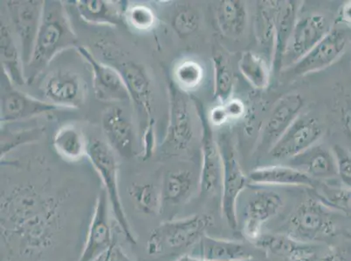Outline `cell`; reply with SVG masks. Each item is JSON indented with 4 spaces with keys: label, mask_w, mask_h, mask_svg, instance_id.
Instances as JSON below:
<instances>
[{
    "label": "cell",
    "mask_w": 351,
    "mask_h": 261,
    "mask_svg": "<svg viewBox=\"0 0 351 261\" xmlns=\"http://www.w3.org/2000/svg\"><path fill=\"white\" fill-rule=\"evenodd\" d=\"M1 261H46L62 232L60 202L34 184L1 195Z\"/></svg>",
    "instance_id": "cell-1"
},
{
    "label": "cell",
    "mask_w": 351,
    "mask_h": 261,
    "mask_svg": "<svg viewBox=\"0 0 351 261\" xmlns=\"http://www.w3.org/2000/svg\"><path fill=\"white\" fill-rule=\"evenodd\" d=\"M77 36L60 1H45L33 55L25 66L27 83H32L64 50L77 46Z\"/></svg>",
    "instance_id": "cell-2"
},
{
    "label": "cell",
    "mask_w": 351,
    "mask_h": 261,
    "mask_svg": "<svg viewBox=\"0 0 351 261\" xmlns=\"http://www.w3.org/2000/svg\"><path fill=\"white\" fill-rule=\"evenodd\" d=\"M213 223V216L206 213L162 222L149 234L147 253L156 257L191 249L206 234Z\"/></svg>",
    "instance_id": "cell-3"
},
{
    "label": "cell",
    "mask_w": 351,
    "mask_h": 261,
    "mask_svg": "<svg viewBox=\"0 0 351 261\" xmlns=\"http://www.w3.org/2000/svg\"><path fill=\"white\" fill-rule=\"evenodd\" d=\"M282 206L279 193L249 184L239 195L236 206L238 228H241L242 235L254 244L263 234L265 223L278 215Z\"/></svg>",
    "instance_id": "cell-4"
},
{
    "label": "cell",
    "mask_w": 351,
    "mask_h": 261,
    "mask_svg": "<svg viewBox=\"0 0 351 261\" xmlns=\"http://www.w3.org/2000/svg\"><path fill=\"white\" fill-rule=\"evenodd\" d=\"M87 156L100 176L110 204L111 212L122 230L126 240L136 244L130 222L124 212L118 186V165L110 146L101 139H93L88 142Z\"/></svg>",
    "instance_id": "cell-5"
},
{
    "label": "cell",
    "mask_w": 351,
    "mask_h": 261,
    "mask_svg": "<svg viewBox=\"0 0 351 261\" xmlns=\"http://www.w3.org/2000/svg\"><path fill=\"white\" fill-rule=\"evenodd\" d=\"M331 210L317 197L303 200L290 215L286 234L296 241L322 243L336 232Z\"/></svg>",
    "instance_id": "cell-6"
},
{
    "label": "cell",
    "mask_w": 351,
    "mask_h": 261,
    "mask_svg": "<svg viewBox=\"0 0 351 261\" xmlns=\"http://www.w3.org/2000/svg\"><path fill=\"white\" fill-rule=\"evenodd\" d=\"M218 142L223 165L221 212L229 228L238 229L236 206L239 195L247 189L249 181L241 169L234 144L228 135L223 133Z\"/></svg>",
    "instance_id": "cell-7"
},
{
    "label": "cell",
    "mask_w": 351,
    "mask_h": 261,
    "mask_svg": "<svg viewBox=\"0 0 351 261\" xmlns=\"http://www.w3.org/2000/svg\"><path fill=\"white\" fill-rule=\"evenodd\" d=\"M195 106L201 125V149L202 165L199 175L201 194L216 195L221 194L223 165L218 142L213 135L212 124L202 102L196 97H191Z\"/></svg>",
    "instance_id": "cell-8"
},
{
    "label": "cell",
    "mask_w": 351,
    "mask_h": 261,
    "mask_svg": "<svg viewBox=\"0 0 351 261\" xmlns=\"http://www.w3.org/2000/svg\"><path fill=\"white\" fill-rule=\"evenodd\" d=\"M170 115L162 151L173 154L186 150L194 136L193 123L190 111L189 100L174 82L169 83Z\"/></svg>",
    "instance_id": "cell-9"
},
{
    "label": "cell",
    "mask_w": 351,
    "mask_h": 261,
    "mask_svg": "<svg viewBox=\"0 0 351 261\" xmlns=\"http://www.w3.org/2000/svg\"><path fill=\"white\" fill-rule=\"evenodd\" d=\"M44 3L40 0H14L6 4L12 31L20 42L25 66L33 55Z\"/></svg>",
    "instance_id": "cell-10"
},
{
    "label": "cell",
    "mask_w": 351,
    "mask_h": 261,
    "mask_svg": "<svg viewBox=\"0 0 351 261\" xmlns=\"http://www.w3.org/2000/svg\"><path fill=\"white\" fill-rule=\"evenodd\" d=\"M332 27L324 14H311L298 18L284 54L282 71L291 68L311 52L330 33Z\"/></svg>",
    "instance_id": "cell-11"
},
{
    "label": "cell",
    "mask_w": 351,
    "mask_h": 261,
    "mask_svg": "<svg viewBox=\"0 0 351 261\" xmlns=\"http://www.w3.org/2000/svg\"><path fill=\"white\" fill-rule=\"evenodd\" d=\"M350 40L351 27H333L311 52L285 72L303 76L326 68L340 58Z\"/></svg>",
    "instance_id": "cell-12"
},
{
    "label": "cell",
    "mask_w": 351,
    "mask_h": 261,
    "mask_svg": "<svg viewBox=\"0 0 351 261\" xmlns=\"http://www.w3.org/2000/svg\"><path fill=\"white\" fill-rule=\"evenodd\" d=\"M110 204L105 190H101L95 203L93 215L78 261H99L114 244L111 227Z\"/></svg>",
    "instance_id": "cell-13"
},
{
    "label": "cell",
    "mask_w": 351,
    "mask_h": 261,
    "mask_svg": "<svg viewBox=\"0 0 351 261\" xmlns=\"http://www.w3.org/2000/svg\"><path fill=\"white\" fill-rule=\"evenodd\" d=\"M322 135L321 124L314 117L299 116L270 149L273 160L289 161L317 144Z\"/></svg>",
    "instance_id": "cell-14"
},
{
    "label": "cell",
    "mask_w": 351,
    "mask_h": 261,
    "mask_svg": "<svg viewBox=\"0 0 351 261\" xmlns=\"http://www.w3.org/2000/svg\"><path fill=\"white\" fill-rule=\"evenodd\" d=\"M62 108L56 106L49 101L25 94L15 88L10 79L2 72L1 81V124L12 123L25 119H29L41 114L50 113Z\"/></svg>",
    "instance_id": "cell-15"
},
{
    "label": "cell",
    "mask_w": 351,
    "mask_h": 261,
    "mask_svg": "<svg viewBox=\"0 0 351 261\" xmlns=\"http://www.w3.org/2000/svg\"><path fill=\"white\" fill-rule=\"evenodd\" d=\"M87 85L79 73L70 70L50 72L45 79L43 91L47 101L62 109H76L85 100Z\"/></svg>",
    "instance_id": "cell-16"
},
{
    "label": "cell",
    "mask_w": 351,
    "mask_h": 261,
    "mask_svg": "<svg viewBox=\"0 0 351 261\" xmlns=\"http://www.w3.org/2000/svg\"><path fill=\"white\" fill-rule=\"evenodd\" d=\"M77 50L93 72V87L97 100L107 103L132 101L125 82L117 68L99 61L85 47L78 46Z\"/></svg>",
    "instance_id": "cell-17"
},
{
    "label": "cell",
    "mask_w": 351,
    "mask_h": 261,
    "mask_svg": "<svg viewBox=\"0 0 351 261\" xmlns=\"http://www.w3.org/2000/svg\"><path fill=\"white\" fill-rule=\"evenodd\" d=\"M101 125L108 145L124 158L135 154L136 136L132 120L123 107L107 108L103 114Z\"/></svg>",
    "instance_id": "cell-18"
},
{
    "label": "cell",
    "mask_w": 351,
    "mask_h": 261,
    "mask_svg": "<svg viewBox=\"0 0 351 261\" xmlns=\"http://www.w3.org/2000/svg\"><path fill=\"white\" fill-rule=\"evenodd\" d=\"M304 98L299 94H289L280 98L273 108L263 128L261 145L270 150L283 133L300 116Z\"/></svg>",
    "instance_id": "cell-19"
},
{
    "label": "cell",
    "mask_w": 351,
    "mask_h": 261,
    "mask_svg": "<svg viewBox=\"0 0 351 261\" xmlns=\"http://www.w3.org/2000/svg\"><path fill=\"white\" fill-rule=\"evenodd\" d=\"M289 162L290 167L302 171L317 181L337 177L336 159L333 151L324 146H313Z\"/></svg>",
    "instance_id": "cell-20"
},
{
    "label": "cell",
    "mask_w": 351,
    "mask_h": 261,
    "mask_svg": "<svg viewBox=\"0 0 351 261\" xmlns=\"http://www.w3.org/2000/svg\"><path fill=\"white\" fill-rule=\"evenodd\" d=\"M189 254L210 261L254 260L245 245L237 241L210 237L206 234L191 248Z\"/></svg>",
    "instance_id": "cell-21"
},
{
    "label": "cell",
    "mask_w": 351,
    "mask_h": 261,
    "mask_svg": "<svg viewBox=\"0 0 351 261\" xmlns=\"http://www.w3.org/2000/svg\"><path fill=\"white\" fill-rule=\"evenodd\" d=\"M197 184L195 174L187 168L168 171L162 179L160 189L162 213L165 210L176 209L186 204Z\"/></svg>",
    "instance_id": "cell-22"
},
{
    "label": "cell",
    "mask_w": 351,
    "mask_h": 261,
    "mask_svg": "<svg viewBox=\"0 0 351 261\" xmlns=\"http://www.w3.org/2000/svg\"><path fill=\"white\" fill-rule=\"evenodd\" d=\"M249 184L255 186H293L315 189L319 181L290 165H267L258 167L248 175Z\"/></svg>",
    "instance_id": "cell-23"
},
{
    "label": "cell",
    "mask_w": 351,
    "mask_h": 261,
    "mask_svg": "<svg viewBox=\"0 0 351 261\" xmlns=\"http://www.w3.org/2000/svg\"><path fill=\"white\" fill-rule=\"evenodd\" d=\"M125 82L132 101L147 116H151L152 111V92L151 79L145 68L133 61L123 62L117 69Z\"/></svg>",
    "instance_id": "cell-24"
},
{
    "label": "cell",
    "mask_w": 351,
    "mask_h": 261,
    "mask_svg": "<svg viewBox=\"0 0 351 261\" xmlns=\"http://www.w3.org/2000/svg\"><path fill=\"white\" fill-rule=\"evenodd\" d=\"M75 3L80 16L87 23L112 27L125 24L128 8V5L123 4L125 2L79 0Z\"/></svg>",
    "instance_id": "cell-25"
},
{
    "label": "cell",
    "mask_w": 351,
    "mask_h": 261,
    "mask_svg": "<svg viewBox=\"0 0 351 261\" xmlns=\"http://www.w3.org/2000/svg\"><path fill=\"white\" fill-rule=\"evenodd\" d=\"M1 66L2 72L10 79L14 85H23L27 83L25 76V65L21 47L17 46L15 35L10 22L1 18Z\"/></svg>",
    "instance_id": "cell-26"
},
{
    "label": "cell",
    "mask_w": 351,
    "mask_h": 261,
    "mask_svg": "<svg viewBox=\"0 0 351 261\" xmlns=\"http://www.w3.org/2000/svg\"><path fill=\"white\" fill-rule=\"evenodd\" d=\"M298 2H283L277 18L272 58V68L276 73L282 71L284 54L298 20Z\"/></svg>",
    "instance_id": "cell-27"
},
{
    "label": "cell",
    "mask_w": 351,
    "mask_h": 261,
    "mask_svg": "<svg viewBox=\"0 0 351 261\" xmlns=\"http://www.w3.org/2000/svg\"><path fill=\"white\" fill-rule=\"evenodd\" d=\"M215 14L219 30L226 36L236 38L244 33L247 23V9L241 0H222L216 5Z\"/></svg>",
    "instance_id": "cell-28"
},
{
    "label": "cell",
    "mask_w": 351,
    "mask_h": 261,
    "mask_svg": "<svg viewBox=\"0 0 351 261\" xmlns=\"http://www.w3.org/2000/svg\"><path fill=\"white\" fill-rule=\"evenodd\" d=\"M282 4L280 1H258L257 5L255 34L258 43L269 50L272 56L276 22Z\"/></svg>",
    "instance_id": "cell-29"
},
{
    "label": "cell",
    "mask_w": 351,
    "mask_h": 261,
    "mask_svg": "<svg viewBox=\"0 0 351 261\" xmlns=\"http://www.w3.org/2000/svg\"><path fill=\"white\" fill-rule=\"evenodd\" d=\"M53 146L57 152L66 160H81L87 155L88 143H86L82 130L73 125L60 127L53 137Z\"/></svg>",
    "instance_id": "cell-30"
},
{
    "label": "cell",
    "mask_w": 351,
    "mask_h": 261,
    "mask_svg": "<svg viewBox=\"0 0 351 261\" xmlns=\"http://www.w3.org/2000/svg\"><path fill=\"white\" fill-rule=\"evenodd\" d=\"M270 68L266 59L251 51L242 53L239 61V69L241 74L254 87L257 89H265L269 87Z\"/></svg>",
    "instance_id": "cell-31"
},
{
    "label": "cell",
    "mask_w": 351,
    "mask_h": 261,
    "mask_svg": "<svg viewBox=\"0 0 351 261\" xmlns=\"http://www.w3.org/2000/svg\"><path fill=\"white\" fill-rule=\"evenodd\" d=\"M128 193L140 212L147 215H161V190L154 184L134 183L128 189Z\"/></svg>",
    "instance_id": "cell-32"
},
{
    "label": "cell",
    "mask_w": 351,
    "mask_h": 261,
    "mask_svg": "<svg viewBox=\"0 0 351 261\" xmlns=\"http://www.w3.org/2000/svg\"><path fill=\"white\" fill-rule=\"evenodd\" d=\"M213 69H215V98L219 105H224L231 100L234 92V74L228 59L220 51L213 54Z\"/></svg>",
    "instance_id": "cell-33"
},
{
    "label": "cell",
    "mask_w": 351,
    "mask_h": 261,
    "mask_svg": "<svg viewBox=\"0 0 351 261\" xmlns=\"http://www.w3.org/2000/svg\"><path fill=\"white\" fill-rule=\"evenodd\" d=\"M315 197L328 208L346 213L351 218V189L320 183L315 187Z\"/></svg>",
    "instance_id": "cell-34"
},
{
    "label": "cell",
    "mask_w": 351,
    "mask_h": 261,
    "mask_svg": "<svg viewBox=\"0 0 351 261\" xmlns=\"http://www.w3.org/2000/svg\"><path fill=\"white\" fill-rule=\"evenodd\" d=\"M205 75L203 66L193 59H186L178 64L174 70V78L182 91H191L202 82Z\"/></svg>",
    "instance_id": "cell-35"
},
{
    "label": "cell",
    "mask_w": 351,
    "mask_h": 261,
    "mask_svg": "<svg viewBox=\"0 0 351 261\" xmlns=\"http://www.w3.org/2000/svg\"><path fill=\"white\" fill-rule=\"evenodd\" d=\"M125 20L132 27L140 31H151L156 24L154 11L148 5L143 4L128 6Z\"/></svg>",
    "instance_id": "cell-36"
},
{
    "label": "cell",
    "mask_w": 351,
    "mask_h": 261,
    "mask_svg": "<svg viewBox=\"0 0 351 261\" xmlns=\"http://www.w3.org/2000/svg\"><path fill=\"white\" fill-rule=\"evenodd\" d=\"M171 25L180 37L189 36L199 25V16L194 9L186 6L182 8L172 18Z\"/></svg>",
    "instance_id": "cell-37"
},
{
    "label": "cell",
    "mask_w": 351,
    "mask_h": 261,
    "mask_svg": "<svg viewBox=\"0 0 351 261\" xmlns=\"http://www.w3.org/2000/svg\"><path fill=\"white\" fill-rule=\"evenodd\" d=\"M332 151L336 159L337 177L344 187L351 189V152L341 146H335Z\"/></svg>",
    "instance_id": "cell-38"
},
{
    "label": "cell",
    "mask_w": 351,
    "mask_h": 261,
    "mask_svg": "<svg viewBox=\"0 0 351 261\" xmlns=\"http://www.w3.org/2000/svg\"><path fill=\"white\" fill-rule=\"evenodd\" d=\"M226 113L229 120H239L244 116L245 107L243 102L238 98H231V100L224 104Z\"/></svg>",
    "instance_id": "cell-39"
},
{
    "label": "cell",
    "mask_w": 351,
    "mask_h": 261,
    "mask_svg": "<svg viewBox=\"0 0 351 261\" xmlns=\"http://www.w3.org/2000/svg\"><path fill=\"white\" fill-rule=\"evenodd\" d=\"M311 261H341V257L336 248L322 243L321 249Z\"/></svg>",
    "instance_id": "cell-40"
},
{
    "label": "cell",
    "mask_w": 351,
    "mask_h": 261,
    "mask_svg": "<svg viewBox=\"0 0 351 261\" xmlns=\"http://www.w3.org/2000/svg\"><path fill=\"white\" fill-rule=\"evenodd\" d=\"M208 119L212 126H222L229 120L224 105L213 107L208 114Z\"/></svg>",
    "instance_id": "cell-41"
},
{
    "label": "cell",
    "mask_w": 351,
    "mask_h": 261,
    "mask_svg": "<svg viewBox=\"0 0 351 261\" xmlns=\"http://www.w3.org/2000/svg\"><path fill=\"white\" fill-rule=\"evenodd\" d=\"M154 120H152L147 125L145 133V152L143 157L145 159L151 157L152 152L153 143H154Z\"/></svg>",
    "instance_id": "cell-42"
},
{
    "label": "cell",
    "mask_w": 351,
    "mask_h": 261,
    "mask_svg": "<svg viewBox=\"0 0 351 261\" xmlns=\"http://www.w3.org/2000/svg\"><path fill=\"white\" fill-rule=\"evenodd\" d=\"M110 261H133L123 253L122 248L117 247L116 243L113 245L110 250Z\"/></svg>",
    "instance_id": "cell-43"
},
{
    "label": "cell",
    "mask_w": 351,
    "mask_h": 261,
    "mask_svg": "<svg viewBox=\"0 0 351 261\" xmlns=\"http://www.w3.org/2000/svg\"><path fill=\"white\" fill-rule=\"evenodd\" d=\"M340 20L343 23L350 27L351 25V2L343 5L341 10Z\"/></svg>",
    "instance_id": "cell-44"
},
{
    "label": "cell",
    "mask_w": 351,
    "mask_h": 261,
    "mask_svg": "<svg viewBox=\"0 0 351 261\" xmlns=\"http://www.w3.org/2000/svg\"><path fill=\"white\" fill-rule=\"evenodd\" d=\"M175 261H210V260H206L203 259H200V258H197L195 256H191V254H184V256H180L178 258V260H176ZM248 261H258L256 260H252Z\"/></svg>",
    "instance_id": "cell-45"
}]
</instances>
